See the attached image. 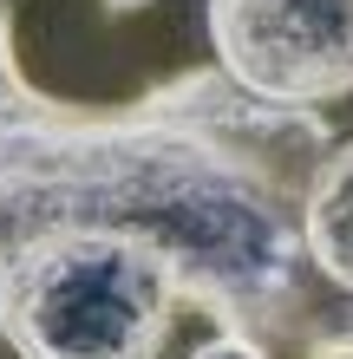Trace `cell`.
<instances>
[{"mask_svg": "<svg viewBox=\"0 0 353 359\" xmlns=\"http://www.w3.org/2000/svg\"><path fill=\"white\" fill-rule=\"evenodd\" d=\"M0 13H7V0H0Z\"/></svg>", "mask_w": 353, "mask_h": 359, "instance_id": "ba28073f", "label": "cell"}, {"mask_svg": "<svg viewBox=\"0 0 353 359\" xmlns=\"http://www.w3.org/2000/svg\"><path fill=\"white\" fill-rule=\"evenodd\" d=\"M190 359H275L262 340H248V333H210Z\"/></svg>", "mask_w": 353, "mask_h": 359, "instance_id": "5b68a950", "label": "cell"}, {"mask_svg": "<svg viewBox=\"0 0 353 359\" xmlns=\"http://www.w3.org/2000/svg\"><path fill=\"white\" fill-rule=\"evenodd\" d=\"M203 27L242 98L281 111L353 98V0H203Z\"/></svg>", "mask_w": 353, "mask_h": 359, "instance_id": "3957f363", "label": "cell"}, {"mask_svg": "<svg viewBox=\"0 0 353 359\" xmlns=\"http://www.w3.org/2000/svg\"><path fill=\"white\" fill-rule=\"evenodd\" d=\"M301 248H307V268H314L340 301H353V137H334V151L307 177Z\"/></svg>", "mask_w": 353, "mask_h": 359, "instance_id": "277c9868", "label": "cell"}, {"mask_svg": "<svg viewBox=\"0 0 353 359\" xmlns=\"http://www.w3.org/2000/svg\"><path fill=\"white\" fill-rule=\"evenodd\" d=\"M197 274L144 229H66L39 242L0 313L20 359H164Z\"/></svg>", "mask_w": 353, "mask_h": 359, "instance_id": "7a4b0ae2", "label": "cell"}, {"mask_svg": "<svg viewBox=\"0 0 353 359\" xmlns=\"http://www.w3.org/2000/svg\"><path fill=\"white\" fill-rule=\"evenodd\" d=\"M327 359H353V320L340 327V340H334V346H327Z\"/></svg>", "mask_w": 353, "mask_h": 359, "instance_id": "8992f818", "label": "cell"}, {"mask_svg": "<svg viewBox=\"0 0 353 359\" xmlns=\"http://www.w3.org/2000/svg\"><path fill=\"white\" fill-rule=\"evenodd\" d=\"M334 151L321 111L242 98L216 66L86 104L39 92L0 13V313L39 242L66 229H144L197 274V313L268 353L327 359L353 301L307 268L301 196Z\"/></svg>", "mask_w": 353, "mask_h": 359, "instance_id": "6da1fadb", "label": "cell"}, {"mask_svg": "<svg viewBox=\"0 0 353 359\" xmlns=\"http://www.w3.org/2000/svg\"><path fill=\"white\" fill-rule=\"evenodd\" d=\"M112 13H138V7H151V0H105Z\"/></svg>", "mask_w": 353, "mask_h": 359, "instance_id": "52a82bcc", "label": "cell"}]
</instances>
